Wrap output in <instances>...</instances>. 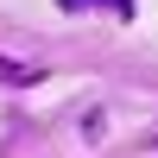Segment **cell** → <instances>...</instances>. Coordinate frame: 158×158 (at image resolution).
<instances>
[{"label":"cell","mask_w":158,"mask_h":158,"mask_svg":"<svg viewBox=\"0 0 158 158\" xmlns=\"http://www.w3.org/2000/svg\"><path fill=\"white\" fill-rule=\"evenodd\" d=\"M63 13H114V19H139V0H57Z\"/></svg>","instance_id":"cell-1"}]
</instances>
